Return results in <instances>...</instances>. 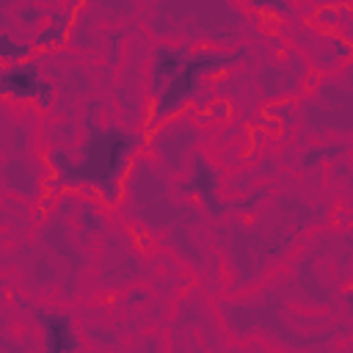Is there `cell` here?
Instances as JSON below:
<instances>
[{"instance_id":"3","label":"cell","mask_w":353,"mask_h":353,"mask_svg":"<svg viewBox=\"0 0 353 353\" xmlns=\"http://www.w3.org/2000/svg\"><path fill=\"white\" fill-rule=\"evenodd\" d=\"M0 94L11 99H36L41 108H47L52 102L55 88L41 77V69L36 61H17L3 66Z\"/></svg>"},{"instance_id":"6","label":"cell","mask_w":353,"mask_h":353,"mask_svg":"<svg viewBox=\"0 0 353 353\" xmlns=\"http://www.w3.org/2000/svg\"><path fill=\"white\" fill-rule=\"evenodd\" d=\"M182 63H185L182 47L160 44L152 52V66H149V88H152V94H160V88L182 69Z\"/></svg>"},{"instance_id":"5","label":"cell","mask_w":353,"mask_h":353,"mask_svg":"<svg viewBox=\"0 0 353 353\" xmlns=\"http://www.w3.org/2000/svg\"><path fill=\"white\" fill-rule=\"evenodd\" d=\"M185 193L188 196H199L204 210L212 218H218L223 212V207L218 201V171L207 160H201V157H196V163H193V174L185 182Z\"/></svg>"},{"instance_id":"8","label":"cell","mask_w":353,"mask_h":353,"mask_svg":"<svg viewBox=\"0 0 353 353\" xmlns=\"http://www.w3.org/2000/svg\"><path fill=\"white\" fill-rule=\"evenodd\" d=\"M30 50H33V44H22V41H17L8 30L0 33V58H3V63L25 61V58L30 55Z\"/></svg>"},{"instance_id":"7","label":"cell","mask_w":353,"mask_h":353,"mask_svg":"<svg viewBox=\"0 0 353 353\" xmlns=\"http://www.w3.org/2000/svg\"><path fill=\"white\" fill-rule=\"evenodd\" d=\"M66 28H69V17H66V14H58L52 22H47V25L36 33L33 47H55V44H61V41L66 39Z\"/></svg>"},{"instance_id":"1","label":"cell","mask_w":353,"mask_h":353,"mask_svg":"<svg viewBox=\"0 0 353 353\" xmlns=\"http://www.w3.org/2000/svg\"><path fill=\"white\" fill-rule=\"evenodd\" d=\"M141 138L127 130V127H116V124H102V127H91L74 157H63L61 149L50 152V165L52 174L58 179V185L63 188H94L108 204L119 201L121 196V176L138 149Z\"/></svg>"},{"instance_id":"9","label":"cell","mask_w":353,"mask_h":353,"mask_svg":"<svg viewBox=\"0 0 353 353\" xmlns=\"http://www.w3.org/2000/svg\"><path fill=\"white\" fill-rule=\"evenodd\" d=\"M19 17H22V19H39L41 11H39V8H25V11H19Z\"/></svg>"},{"instance_id":"2","label":"cell","mask_w":353,"mask_h":353,"mask_svg":"<svg viewBox=\"0 0 353 353\" xmlns=\"http://www.w3.org/2000/svg\"><path fill=\"white\" fill-rule=\"evenodd\" d=\"M243 61V50L237 52H212V50H201V52H193L190 58H185L182 69L160 88V94L154 97V105H152V116H149V127L160 124L163 119H168L171 113L182 110L185 102L196 94L199 83L207 77V74H215V72H223L234 63Z\"/></svg>"},{"instance_id":"4","label":"cell","mask_w":353,"mask_h":353,"mask_svg":"<svg viewBox=\"0 0 353 353\" xmlns=\"http://www.w3.org/2000/svg\"><path fill=\"white\" fill-rule=\"evenodd\" d=\"M39 328L44 336L47 353H74L80 350V336L74 323L63 312H39Z\"/></svg>"}]
</instances>
